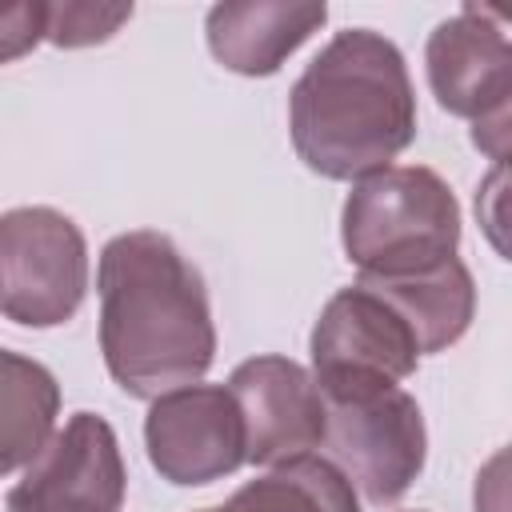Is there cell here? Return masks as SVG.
<instances>
[{
    "label": "cell",
    "mask_w": 512,
    "mask_h": 512,
    "mask_svg": "<svg viewBox=\"0 0 512 512\" xmlns=\"http://www.w3.org/2000/svg\"><path fill=\"white\" fill-rule=\"evenodd\" d=\"M364 288L384 296L400 320L412 328L420 356L448 352L476 316V280L460 256H448L436 268L412 276H360Z\"/></svg>",
    "instance_id": "obj_12"
},
{
    "label": "cell",
    "mask_w": 512,
    "mask_h": 512,
    "mask_svg": "<svg viewBox=\"0 0 512 512\" xmlns=\"http://www.w3.org/2000/svg\"><path fill=\"white\" fill-rule=\"evenodd\" d=\"M100 352L120 392L156 400L200 384L216 360V324L200 268L172 236L136 228L104 244L96 264Z\"/></svg>",
    "instance_id": "obj_1"
},
{
    "label": "cell",
    "mask_w": 512,
    "mask_h": 512,
    "mask_svg": "<svg viewBox=\"0 0 512 512\" xmlns=\"http://www.w3.org/2000/svg\"><path fill=\"white\" fill-rule=\"evenodd\" d=\"M308 352L312 380L376 376L400 384L420 368V344L412 328L384 296H376L360 280L328 296L312 324Z\"/></svg>",
    "instance_id": "obj_9"
},
{
    "label": "cell",
    "mask_w": 512,
    "mask_h": 512,
    "mask_svg": "<svg viewBox=\"0 0 512 512\" xmlns=\"http://www.w3.org/2000/svg\"><path fill=\"white\" fill-rule=\"evenodd\" d=\"M48 32V4L44 0H12L0 4V64L28 56Z\"/></svg>",
    "instance_id": "obj_16"
},
{
    "label": "cell",
    "mask_w": 512,
    "mask_h": 512,
    "mask_svg": "<svg viewBox=\"0 0 512 512\" xmlns=\"http://www.w3.org/2000/svg\"><path fill=\"white\" fill-rule=\"evenodd\" d=\"M128 496V468L112 424L96 412H76L40 456L8 488L4 508H96L120 512Z\"/></svg>",
    "instance_id": "obj_8"
},
{
    "label": "cell",
    "mask_w": 512,
    "mask_h": 512,
    "mask_svg": "<svg viewBox=\"0 0 512 512\" xmlns=\"http://www.w3.org/2000/svg\"><path fill=\"white\" fill-rule=\"evenodd\" d=\"M428 88L448 116L472 120V144L504 164L508 104H512V44L504 16L464 4L440 20L424 44Z\"/></svg>",
    "instance_id": "obj_6"
},
{
    "label": "cell",
    "mask_w": 512,
    "mask_h": 512,
    "mask_svg": "<svg viewBox=\"0 0 512 512\" xmlns=\"http://www.w3.org/2000/svg\"><path fill=\"white\" fill-rule=\"evenodd\" d=\"M288 136L308 172L364 180L416 140V88L404 52L376 28L336 32L288 92Z\"/></svg>",
    "instance_id": "obj_2"
},
{
    "label": "cell",
    "mask_w": 512,
    "mask_h": 512,
    "mask_svg": "<svg viewBox=\"0 0 512 512\" xmlns=\"http://www.w3.org/2000/svg\"><path fill=\"white\" fill-rule=\"evenodd\" d=\"M228 392L244 420V464L308 456L324 436V400L312 372L288 356H252L232 368Z\"/></svg>",
    "instance_id": "obj_10"
},
{
    "label": "cell",
    "mask_w": 512,
    "mask_h": 512,
    "mask_svg": "<svg viewBox=\"0 0 512 512\" xmlns=\"http://www.w3.org/2000/svg\"><path fill=\"white\" fill-rule=\"evenodd\" d=\"M88 296V240L48 204L0 212V316L24 328L68 324Z\"/></svg>",
    "instance_id": "obj_5"
},
{
    "label": "cell",
    "mask_w": 512,
    "mask_h": 512,
    "mask_svg": "<svg viewBox=\"0 0 512 512\" xmlns=\"http://www.w3.org/2000/svg\"><path fill=\"white\" fill-rule=\"evenodd\" d=\"M328 20L320 0H224L204 16L208 52L236 76H272Z\"/></svg>",
    "instance_id": "obj_11"
},
{
    "label": "cell",
    "mask_w": 512,
    "mask_h": 512,
    "mask_svg": "<svg viewBox=\"0 0 512 512\" xmlns=\"http://www.w3.org/2000/svg\"><path fill=\"white\" fill-rule=\"evenodd\" d=\"M324 400V460L372 508H392L424 472L428 428L412 392L376 376L316 380Z\"/></svg>",
    "instance_id": "obj_4"
},
{
    "label": "cell",
    "mask_w": 512,
    "mask_h": 512,
    "mask_svg": "<svg viewBox=\"0 0 512 512\" xmlns=\"http://www.w3.org/2000/svg\"><path fill=\"white\" fill-rule=\"evenodd\" d=\"M8 512H96V508H8Z\"/></svg>",
    "instance_id": "obj_17"
},
{
    "label": "cell",
    "mask_w": 512,
    "mask_h": 512,
    "mask_svg": "<svg viewBox=\"0 0 512 512\" xmlns=\"http://www.w3.org/2000/svg\"><path fill=\"white\" fill-rule=\"evenodd\" d=\"M216 512H360V496L336 464L308 452L240 484Z\"/></svg>",
    "instance_id": "obj_14"
},
{
    "label": "cell",
    "mask_w": 512,
    "mask_h": 512,
    "mask_svg": "<svg viewBox=\"0 0 512 512\" xmlns=\"http://www.w3.org/2000/svg\"><path fill=\"white\" fill-rule=\"evenodd\" d=\"M204 512H216V508H204Z\"/></svg>",
    "instance_id": "obj_18"
},
{
    "label": "cell",
    "mask_w": 512,
    "mask_h": 512,
    "mask_svg": "<svg viewBox=\"0 0 512 512\" xmlns=\"http://www.w3.org/2000/svg\"><path fill=\"white\" fill-rule=\"evenodd\" d=\"M148 464L176 488H204L244 464V420L228 384H188L152 400L144 416Z\"/></svg>",
    "instance_id": "obj_7"
},
{
    "label": "cell",
    "mask_w": 512,
    "mask_h": 512,
    "mask_svg": "<svg viewBox=\"0 0 512 512\" xmlns=\"http://www.w3.org/2000/svg\"><path fill=\"white\" fill-rule=\"evenodd\" d=\"M132 20V4L116 0H60L48 4V32L44 40L56 48H92L112 40Z\"/></svg>",
    "instance_id": "obj_15"
},
{
    "label": "cell",
    "mask_w": 512,
    "mask_h": 512,
    "mask_svg": "<svg viewBox=\"0 0 512 512\" xmlns=\"http://www.w3.org/2000/svg\"><path fill=\"white\" fill-rule=\"evenodd\" d=\"M60 384L40 360L0 348V476L24 472L52 440Z\"/></svg>",
    "instance_id": "obj_13"
},
{
    "label": "cell",
    "mask_w": 512,
    "mask_h": 512,
    "mask_svg": "<svg viewBox=\"0 0 512 512\" xmlns=\"http://www.w3.org/2000/svg\"><path fill=\"white\" fill-rule=\"evenodd\" d=\"M340 244L360 276H412L460 248V204L424 164H388L352 184L340 208Z\"/></svg>",
    "instance_id": "obj_3"
}]
</instances>
